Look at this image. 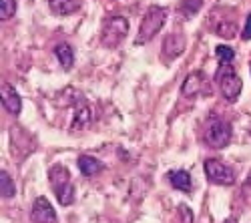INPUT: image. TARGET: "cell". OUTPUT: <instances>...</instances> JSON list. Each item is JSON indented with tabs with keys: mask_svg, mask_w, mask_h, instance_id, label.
Instances as JSON below:
<instances>
[{
	"mask_svg": "<svg viewBox=\"0 0 251 223\" xmlns=\"http://www.w3.org/2000/svg\"><path fill=\"white\" fill-rule=\"evenodd\" d=\"M91 121H93V115H91L89 105L80 103V105L75 109V119H73V125H71V129H75V131L87 129V127L91 125Z\"/></svg>",
	"mask_w": 251,
	"mask_h": 223,
	"instance_id": "obj_12",
	"label": "cell"
},
{
	"mask_svg": "<svg viewBox=\"0 0 251 223\" xmlns=\"http://www.w3.org/2000/svg\"><path fill=\"white\" fill-rule=\"evenodd\" d=\"M18 0H0V20H10L16 14Z\"/></svg>",
	"mask_w": 251,
	"mask_h": 223,
	"instance_id": "obj_20",
	"label": "cell"
},
{
	"mask_svg": "<svg viewBox=\"0 0 251 223\" xmlns=\"http://www.w3.org/2000/svg\"><path fill=\"white\" fill-rule=\"evenodd\" d=\"M49 179H50L52 189H58V187L67 185V183H73V181H71V171L67 167H62V165H54L49 171Z\"/></svg>",
	"mask_w": 251,
	"mask_h": 223,
	"instance_id": "obj_15",
	"label": "cell"
},
{
	"mask_svg": "<svg viewBox=\"0 0 251 223\" xmlns=\"http://www.w3.org/2000/svg\"><path fill=\"white\" fill-rule=\"evenodd\" d=\"M129 32V20L121 16V14H113L109 18H104L102 28H100V45L104 49H117Z\"/></svg>",
	"mask_w": 251,
	"mask_h": 223,
	"instance_id": "obj_2",
	"label": "cell"
},
{
	"mask_svg": "<svg viewBox=\"0 0 251 223\" xmlns=\"http://www.w3.org/2000/svg\"><path fill=\"white\" fill-rule=\"evenodd\" d=\"M54 193H56V199L62 207H69L75 203V185L73 183H67V185L54 189Z\"/></svg>",
	"mask_w": 251,
	"mask_h": 223,
	"instance_id": "obj_16",
	"label": "cell"
},
{
	"mask_svg": "<svg viewBox=\"0 0 251 223\" xmlns=\"http://www.w3.org/2000/svg\"><path fill=\"white\" fill-rule=\"evenodd\" d=\"M201 6H203V0H183L179 10H183L185 18H191L201 10Z\"/></svg>",
	"mask_w": 251,
	"mask_h": 223,
	"instance_id": "obj_21",
	"label": "cell"
},
{
	"mask_svg": "<svg viewBox=\"0 0 251 223\" xmlns=\"http://www.w3.org/2000/svg\"><path fill=\"white\" fill-rule=\"evenodd\" d=\"M241 197L245 199L247 205H251V173H249V177L245 179V183L241 187Z\"/></svg>",
	"mask_w": 251,
	"mask_h": 223,
	"instance_id": "obj_22",
	"label": "cell"
},
{
	"mask_svg": "<svg viewBox=\"0 0 251 223\" xmlns=\"http://www.w3.org/2000/svg\"><path fill=\"white\" fill-rule=\"evenodd\" d=\"M30 221L32 223H58L56 211L52 209V203L45 195H38L34 199L32 209H30Z\"/></svg>",
	"mask_w": 251,
	"mask_h": 223,
	"instance_id": "obj_6",
	"label": "cell"
},
{
	"mask_svg": "<svg viewBox=\"0 0 251 223\" xmlns=\"http://www.w3.org/2000/svg\"><path fill=\"white\" fill-rule=\"evenodd\" d=\"M205 177L215 185H223V187H231L235 183V171L231 167L223 165L219 159H207L205 161Z\"/></svg>",
	"mask_w": 251,
	"mask_h": 223,
	"instance_id": "obj_5",
	"label": "cell"
},
{
	"mask_svg": "<svg viewBox=\"0 0 251 223\" xmlns=\"http://www.w3.org/2000/svg\"><path fill=\"white\" fill-rule=\"evenodd\" d=\"M215 80L219 85L221 95L229 100V103H235L243 91V80L235 73V69L231 65H219V69L215 73Z\"/></svg>",
	"mask_w": 251,
	"mask_h": 223,
	"instance_id": "obj_3",
	"label": "cell"
},
{
	"mask_svg": "<svg viewBox=\"0 0 251 223\" xmlns=\"http://www.w3.org/2000/svg\"><path fill=\"white\" fill-rule=\"evenodd\" d=\"M0 97H2V107L6 113L10 115H20V109H23V99L16 93V89L10 83H2L0 87Z\"/></svg>",
	"mask_w": 251,
	"mask_h": 223,
	"instance_id": "obj_8",
	"label": "cell"
},
{
	"mask_svg": "<svg viewBox=\"0 0 251 223\" xmlns=\"http://www.w3.org/2000/svg\"><path fill=\"white\" fill-rule=\"evenodd\" d=\"M167 16H169V10L163 8V6H149V10L145 12L141 25H139V34H137V45H145L149 43V40H153L157 36V32H161V28L165 26L167 23Z\"/></svg>",
	"mask_w": 251,
	"mask_h": 223,
	"instance_id": "obj_1",
	"label": "cell"
},
{
	"mask_svg": "<svg viewBox=\"0 0 251 223\" xmlns=\"http://www.w3.org/2000/svg\"><path fill=\"white\" fill-rule=\"evenodd\" d=\"M179 215H181L183 223H193V211L187 205H179Z\"/></svg>",
	"mask_w": 251,
	"mask_h": 223,
	"instance_id": "obj_23",
	"label": "cell"
},
{
	"mask_svg": "<svg viewBox=\"0 0 251 223\" xmlns=\"http://www.w3.org/2000/svg\"><path fill=\"white\" fill-rule=\"evenodd\" d=\"M167 179H169V183L183 191V193H189L191 191V175L189 171H185V169H175V171H169L167 173Z\"/></svg>",
	"mask_w": 251,
	"mask_h": 223,
	"instance_id": "obj_10",
	"label": "cell"
},
{
	"mask_svg": "<svg viewBox=\"0 0 251 223\" xmlns=\"http://www.w3.org/2000/svg\"><path fill=\"white\" fill-rule=\"evenodd\" d=\"M49 6L56 16H69L80 8V0H49Z\"/></svg>",
	"mask_w": 251,
	"mask_h": 223,
	"instance_id": "obj_11",
	"label": "cell"
},
{
	"mask_svg": "<svg viewBox=\"0 0 251 223\" xmlns=\"http://www.w3.org/2000/svg\"><path fill=\"white\" fill-rule=\"evenodd\" d=\"M54 56L58 58V63L62 65V69H65V71L73 69V65H75V50H73V47L69 43L56 45L54 47Z\"/></svg>",
	"mask_w": 251,
	"mask_h": 223,
	"instance_id": "obj_13",
	"label": "cell"
},
{
	"mask_svg": "<svg viewBox=\"0 0 251 223\" xmlns=\"http://www.w3.org/2000/svg\"><path fill=\"white\" fill-rule=\"evenodd\" d=\"M185 45H187V40L181 32H171V34H167L165 40H163V50H161V58L163 60H173L177 58L183 50H185Z\"/></svg>",
	"mask_w": 251,
	"mask_h": 223,
	"instance_id": "obj_7",
	"label": "cell"
},
{
	"mask_svg": "<svg viewBox=\"0 0 251 223\" xmlns=\"http://www.w3.org/2000/svg\"><path fill=\"white\" fill-rule=\"evenodd\" d=\"M215 56L219 58V65H231L235 58V50L227 45H217L215 47Z\"/></svg>",
	"mask_w": 251,
	"mask_h": 223,
	"instance_id": "obj_19",
	"label": "cell"
},
{
	"mask_svg": "<svg viewBox=\"0 0 251 223\" xmlns=\"http://www.w3.org/2000/svg\"><path fill=\"white\" fill-rule=\"evenodd\" d=\"M241 38H243V40H251V12L247 14L245 26H243V30H241Z\"/></svg>",
	"mask_w": 251,
	"mask_h": 223,
	"instance_id": "obj_24",
	"label": "cell"
},
{
	"mask_svg": "<svg viewBox=\"0 0 251 223\" xmlns=\"http://www.w3.org/2000/svg\"><path fill=\"white\" fill-rule=\"evenodd\" d=\"M231 137H233V129L223 119H211L205 127V133H203L207 147H211V149L227 147L229 143H231Z\"/></svg>",
	"mask_w": 251,
	"mask_h": 223,
	"instance_id": "obj_4",
	"label": "cell"
},
{
	"mask_svg": "<svg viewBox=\"0 0 251 223\" xmlns=\"http://www.w3.org/2000/svg\"><path fill=\"white\" fill-rule=\"evenodd\" d=\"M213 30H215V34H219V36H223V38H233L235 32H237V26H235L233 20L225 18V20H221L219 25L213 26Z\"/></svg>",
	"mask_w": 251,
	"mask_h": 223,
	"instance_id": "obj_18",
	"label": "cell"
},
{
	"mask_svg": "<svg viewBox=\"0 0 251 223\" xmlns=\"http://www.w3.org/2000/svg\"><path fill=\"white\" fill-rule=\"evenodd\" d=\"M203 83H205V74L201 71H193L185 76L183 80V85H181V95L185 99H195L201 89H203Z\"/></svg>",
	"mask_w": 251,
	"mask_h": 223,
	"instance_id": "obj_9",
	"label": "cell"
},
{
	"mask_svg": "<svg viewBox=\"0 0 251 223\" xmlns=\"http://www.w3.org/2000/svg\"><path fill=\"white\" fill-rule=\"evenodd\" d=\"M249 67H251V65H249Z\"/></svg>",
	"mask_w": 251,
	"mask_h": 223,
	"instance_id": "obj_25",
	"label": "cell"
},
{
	"mask_svg": "<svg viewBox=\"0 0 251 223\" xmlns=\"http://www.w3.org/2000/svg\"><path fill=\"white\" fill-rule=\"evenodd\" d=\"M0 193H2V197H4V199L14 197V193H16V185H14V181H12V177H10L4 169L0 171Z\"/></svg>",
	"mask_w": 251,
	"mask_h": 223,
	"instance_id": "obj_17",
	"label": "cell"
},
{
	"mask_svg": "<svg viewBox=\"0 0 251 223\" xmlns=\"http://www.w3.org/2000/svg\"><path fill=\"white\" fill-rule=\"evenodd\" d=\"M76 165H78V171L85 175V177H93V175H97L102 169L100 161L95 159V157H91V155H80L78 161H76Z\"/></svg>",
	"mask_w": 251,
	"mask_h": 223,
	"instance_id": "obj_14",
	"label": "cell"
}]
</instances>
